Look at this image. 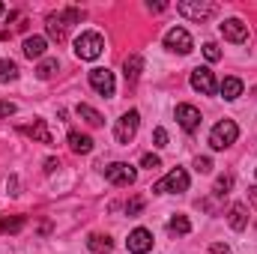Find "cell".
Segmentation results:
<instances>
[{
    "label": "cell",
    "instance_id": "obj_21",
    "mask_svg": "<svg viewBox=\"0 0 257 254\" xmlns=\"http://www.w3.org/2000/svg\"><path fill=\"white\" fill-rule=\"evenodd\" d=\"M141 69H144V60H141L138 54L126 60V81H128V84H135V81L141 78Z\"/></svg>",
    "mask_w": 257,
    "mask_h": 254
},
{
    "label": "cell",
    "instance_id": "obj_8",
    "mask_svg": "<svg viewBox=\"0 0 257 254\" xmlns=\"http://www.w3.org/2000/svg\"><path fill=\"white\" fill-rule=\"evenodd\" d=\"M90 87L99 96H114V90H117L114 72H108V69H90Z\"/></svg>",
    "mask_w": 257,
    "mask_h": 254
},
{
    "label": "cell",
    "instance_id": "obj_24",
    "mask_svg": "<svg viewBox=\"0 0 257 254\" xmlns=\"http://www.w3.org/2000/svg\"><path fill=\"white\" fill-rule=\"evenodd\" d=\"M54 72H57V60H54V57H51V60H42V63H39V69H36V75H39L42 81H45V78H51Z\"/></svg>",
    "mask_w": 257,
    "mask_h": 254
},
{
    "label": "cell",
    "instance_id": "obj_32",
    "mask_svg": "<svg viewBox=\"0 0 257 254\" xmlns=\"http://www.w3.org/2000/svg\"><path fill=\"white\" fill-rule=\"evenodd\" d=\"M141 206H144V200H141V197H135V200L126 206V212H128V215H138V212H141Z\"/></svg>",
    "mask_w": 257,
    "mask_h": 254
},
{
    "label": "cell",
    "instance_id": "obj_13",
    "mask_svg": "<svg viewBox=\"0 0 257 254\" xmlns=\"http://www.w3.org/2000/svg\"><path fill=\"white\" fill-rule=\"evenodd\" d=\"M177 123L186 132H194V129L200 126V111L194 105H177Z\"/></svg>",
    "mask_w": 257,
    "mask_h": 254
},
{
    "label": "cell",
    "instance_id": "obj_29",
    "mask_svg": "<svg viewBox=\"0 0 257 254\" xmlns=\"http://www.w3.org/2000/svg\"><path fill=\"white\" fill-rule=\"evenodd\" d=\"M24 224V218H12V221H0V233H12Z\"/></svg>",
    "mask_w": 257,
    "mask_h": 254
},
{
    "label": "cell",
    "instance_id": "obj_12",
    "mask_svg": "<svg viewBox=\"0 0 257 254\" xmlns=\"http://www.w3.org/2000/svg\"><path fill=\"white\" fill-rule=\"evenodd\" d=\"M126 245H128L132 254H147L150 248H153V233H150L147 227H135V230L128 233Z\"/></svg>",
    "mask_w": 257,
    "mask_h": 254
},
{
    "label": "cell",
    "instance_id": "obj_7",
    "mask_svg": "<svg viewBox=\"0 0 257 254\" xmlns=\"http://www.w3.org/2000/svg\"><path fill=\"white\" fill-rule=\"evenodd\" d=\"M165 48H171V51H177V54H189L194 48V42H192V36H189V30L171 27V30L165 33Z\"/></svg>",
    "mask_w": 257,
    "mask_h": 254
},
{
    "label": "cell",
    "instance_id": "obj_28",
    "mask_svg": "<svg viewBox=\"0 0 257 254\" xmlns=\"http://www.w3.org/2000/svg\"><path fill=\"white\" fill-rule=\"evenodd\" d=\"M194 171H197V174H209V171H212V162H209L206 156H197V159H194Z\"/></svg>",
    "mask_w": 257,
    "mask_h": 254
},
{
    "label": "cell",
    "instance_id": "obj_33",
    "mask_svg": "<svg viewBox=\"0 0 257 254\" xmlns=\"http://www.w3.org/2000/svg\"><path fill=\"white\" fill-rule=\"evenodd\" d=\"M212 254H230V248L224 242H212Z\"/></svg>",
    "mask_w": 257,
    "mask_h": 254
},
{
    "label": "cell",
    "instance_id": "obj_14",
    "mask_svg": "<svg viewBox=\"0 0 257 254\" xmlns=\"http://www.w3.org/2000/svg\"><path fill=\"white\" fill-rule=\"evenodd\" d=\"M69 150L78 156H87V153H93V138L81 135V132H69Z\"/></svg>",
    "mask_w": 257,
    "mask_h": 254
},
{
    "label": "cell",
    "instance_id": "obj_4",
    "mask_svg": "<svg viewBox=\"0 0 257 254\" xmlns=\"http://www.w3.org/2000/svg\"><path fill=\"white\" fill-rule=\"evenodd\" d=\"M186 189H189V174H186L183 168H174L168 177H162V180L153 186L156 194H174V191H186Z\"/></svg>",
    "mask_w": 257,
    "mask_h": 254
},
{
    "label": "cell",
    "instance_id": "obj_15",
    "mask_svg": "<svg viewBox=\"0 0 257 254\" xmlns=\"http://www.w3.org/2000/svg\"><path fill=\"white\" fill-rule=\"evenodd\" d=\"M227 221H230L233 230H245V227H248V209H245L242 203H233L230 212H227Z\"/></svg>",
    "mask_w": 257,
    "mask_h": 254
},
{
    "label": "cell",
    "instance_id": "obj_11",
    "mask_svg": "<svg viewBox=\"0 0 257 254\" xmlns=\"http://www.w3.org/2000/svg\"><path fill=\"white\" fill-rule=\"evenodd\" d=\"M218 30L227 42H236V45H242L248 39V24H242L239 18H227L224 24H218Z\"/></svg>",
    "mask_w": 257,
    "mask_h": 254
},
{
    "label": "cell",
    "instance_id": "obj_9",
    "mask_svg": "<svg viewBox=\"0 0 257 254\" xmlns=\"http://www.w3.org/2000/svg\"><path fill=\"white\" fill-rule=\"evenodd\" d=\"M138 123H141V117H138V111H128L123 114L120 120H117V129H114V138L120 141V144H128L135 135H138Z\"/></svg>",
    "mask_w": 257,
    "mask_h": 254
},
{
    "label": "cell",
    "instance_id": "obj_34",
    "mask_svg": "<svg viewBox=\"0 0 257 254\" xmlns=\"http://www.w3.org/2000/svg\"><path fill=\"white\" fill-rule=\"evenodd\" d=\"M3 12H6V6H3V3H0V15H3Z\"/></svg>",
    "mask_w": 257,
    "mask_h": 254
},
{
    "label": "cell",
    "instance_id": "obj_18",
    "mask_svg": "<svg viewBox=\"0 0 257 254\" xmlns=\"http://www.w3.org/2000/svg\"><path fill=\"white\" fill-rule=\"evenodd\" d=\"M87 248L93 254H108L114 248V242H111V236H102V233H93L90 239H87Z\"/></svg>",
    "mask_w": 257,
    "mask_h": 254
},
{
    "label": "cell",
    "instance_id": "obj_30",
    "mask_svg": "<svg viewBox=\"0 0 257 254\" xmlns=\"http://www.w3.org/2000/svg\"><path fill=\"white\" fill-rule=\"evenodd\" d=\"M153 138H156V147H168V132H165L162 126L153 132Z\"/></svg>",
    "mask_w": 257,
    "mask_h": 254
},
{
    "label": "cell",
    "instance_id": "obj_1",
    "mask_svg": "<svg viewBox=\"0 0 257 254\" xmlns=\"http://www.w3.org/2000/svg\"><path fill=\"white\" fill-rule=\"evenodd\" d=\"M102 51H105V39L96 30H84L75 39V57L78 60H96V57H102Z\"/></svg>",
    "mask_w": 257,
    "mask_h": 254
},
{
    "label": "cell",
    "instance_id": "obj_35",
    "mask_svg": "<svg viewBox=\"0 0 257 254\" xmlns=\"http://www.w3.org/2000/svg\"><path fill=\"white\" fill-rule=\"evenodd\" d=\"M254 99H257V87H254Z\"/></svg>",
    "mask_w": 257,
    "mask_h": 254
},
{
    "label": "cell",
    "instance_id": "obj_25",
    "mask_svg": "<svg viewBox=\"0 0 257 254\" xmlns=\"http://www.w3.org/2000/svg\"><path fill=\"white\" fill-rule=\"evenodd\" d=\"M203 57H206L209 63H215V60H221V48H218L215 42H206V45H203Z\"/></svg>",
    "mask_w": 257,
    "mask_h": 254
},
{
    "label": "cell",
    "instance_id": "obj_27",
    "mask_svg": "<svg viewBox=\"0 0 257 254\" xmlns=\"http://www.w3.org/2000/svg\"><path fill=\"white\" fill-rule=\"evenodd\" d=\"M141 165H144L147 171H156V168H162V159H159V156H153V153H147V156L141 159Z\"/></svg>",
    "mask_w": 257,
    "mask_h": 254
},
{
    "label": "cell",
    "instance_id": "obj_31",
    "mask_svg": "<svg viewBox=\"0 0 257 254\" xmlns=\"http://www.w3.org/2000/svg\"><path fill=\"white\" fill-rule=\"evenodd\" d=\"M12 114H15V105H12V102H3V99H0V117H12Z\"/></svg>",
    "mask_w": 257,
    "mask_h": 254
},
{
    "label": "cell",
    "instance_id": "obj_22",
    "mask_svg": "<svg viewBox=\"0 0 257 254\" xmlns=\"http://www.w3.org/2000/svg\"><path fill=\"white\" fill-rule=\"evenodd\" d=\"M75 111H78V117H84L90 126H102V123H105V120H102V114H99V111H93L90 105H78Z\"/></svg>",
    "mask_w": 257,
    "mask_h": 254
},
{
    "label": "cell",
    "instance_id": "obj_2",
    "mask_svg": "<svg viewBox=\"0 0 257 254\" xmlns=\"http://www.w3.org/2000/svg\"><path fill=\"white\" fill-rule=\"evenodd\" d=\"M81 18H84L81 9H66V12H57V15H48V24H45V27H48V36L57 39V42H63L69 24H75V21H81Z\"/></svg>",
    "mask_w": 257,
    "mask_h": 254
},
{
    "label": "cell",
    "instance_id": "obj_5",
    "mask_svg": "<svg viewBox=\"0 0 257 254\" xmlns=\"http://www.w3.org/2000/svg\"><path fill=\"white\" fill-rule=\"evenodd\" d=\"M177 12L192 18V21H206L212 12H215V3H200V0H180L177 3Z\"/></svg>",
    "mask_w": 257,
    "mask_h": 254
},
{
    "label": "cell",
    "instance_id": "obj_17",
    "mask_svg": "<svg viewBox=\"0 0 257 254\" xmlns=\"http://www.w3.org/2000/svg\"><path fill=\"white\" fill-rule=\"evenodd\" d=\"M218 90H221V96H224L227 102H233V99H239V96H242V81L230 75V78H224V81H221V87H218Z\"/></svg>",
    "mask_w": 257,
    "mask_h": 254
},
{
    "label": "cell",
    "instance_id": "obj_26",
    "mask_svg": "<svg viewBox=\"0 0 257 254\" xmlns=\"http://www.w3.org/2000/svg\"><path fill=\"white\" fill-rule=\"evenodd\" d=\"M230 186H233V177H230V174L218 177V180H215V194H227V191H230Z\"/></svg>",
    "mask_w": 257,
    "mask_h": 254
},
{
    "label": "cell",
    "instance_id": "obj_23",
    "mask_svg": "<svg viewBox=\"0 0 257 254\" xmlns=\"http://www.w3.org/2000/svg\"><path fill=\"white\" fill-rule=\"evenodd\" d=\"M15 78H18V66L12 63V60H3V57H0V84L15 81Z\"/></svg>",
    "mask_w": 257,
    "mask_h": 254
},
{
    "label": "cell",
    "instance_id": "obj_6",
    "mask_svg": "<svg viewBox=\"0 0 257 254\" xmlns=\"http://www.w3.org/2000/svg\"><path fill=\"white\" fill-rule=\"evenodd\" d=\"M105 180L114 183V186H132L138 180V171L132 165H126V162H114V165L105 168Z\"/></svg>",
    "mask_w": 257,
    "mask_h": 254
},
{
    "label": "cell",
    "instance_id": "obj_3",
    "mask_svg": "<svg viewBox=\"0 0 257 254\" xmlns=\"http://www.w3.org/2000/svg\"><path fill=\"white\" fill-rule=\"evenodd\" d=\"M236 138H239V126L233 120H221L209 132V147L212 150H227L230 144H236Z\"/></svg>",
    "mask_w": 257,
    "mask_h": 254
},
{
    "label": "cell",
    "instance_id": "obj_19",
    "mask_svg": "<svg viewBox=\"0 0 257 254\" xmlns=\"http://www.w3.org/2000/svg\"><path fill=\"white\" fill-rule=\"evenodd\" d=\"M33 141H39V144H51V132H48V126H45V120H36L30 129H24Z\"/></svg>",
    "mask_w": 257,
    "mask_h": 254
},
{
    "label": "cell",
    "instance_id": "obj_10",
    "mask_svg": "<svg viewBox=\"0 0 257 254\" xmlns=\"http://www.w3.org/2000/svg\"><path fill=\"white\" fill-rule=\"evenodd\" d=\"M192 87L197 93H203V96H215V90H218V84H215V75L206 69V66H197L192 72Z\"/></svg>",
    "mask_w": 257,
    "mask_h": 254
},
{
    "label": "cell",
    "instance_id": "obj_16",
    "mask_svg": "<svg viewBox=\"0 0 257 254\" xmlns=\"http://www.w3.org/2000/svg\"><path fill=\"white\" fill-rule=\"evenodd\" d=\"M45 48H48V42H45V36H27L24 39V57H42L45 54Z\"/></svg>",
    "mask_w": 257,
    "mask_h": 254
},
{
    "label": "cell",
    "instance_id": "obj_20",
    "mask_svg": "<svg viewBox=\"0 0 257 254\" xmlns=\"http://www.w3.org/2000/svg\"><path fill=\"white\" fill-rule=\"evenodd\" d=\"M168 230H171V233H180V236H186V233H192V221H189L186 215H174V218L168 221Z\"/></svg>",
    "mask_w": 257,
    "mask_h": 254
}]
</instances>
